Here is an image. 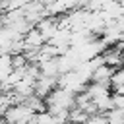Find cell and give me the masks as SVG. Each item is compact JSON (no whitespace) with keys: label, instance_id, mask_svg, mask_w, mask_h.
<instances>
[{"label":"cell","instance_id":"obj_1","mask_svg":"<svg viewBox=\"0 0 124 124\" xmlns=\"http://www.w3.org/2000/svg\"><path fill=\"white\" fill-rule=\"evenodd\" d=\"M74 108V95L64 91V89H54L46 99H45V110L48 114H56L62 110H72Z\"/></svg>","mask_w":124,"mask_h":124},{"label":"cell","instance_id":"obj_2","mask_svg":"<svg viewBox=\"0 0 124 124\" xmlns=\"http://www.w3.org/2000/svg\"><path fill=\"white\" fill-rule=\"evenodd\" d=\"M31 118H33V112H31L23 103L8 107V108L0 114V120H2L4 124H27Z\"/></svg>","mask_w":124,"mask_h":124},{"label":"cell","instance_id":"obj_3","mask_svg":"<svg viewBox=\"0 0 124 124\" xmlns=\"http://www.w3.org/2000/svg\"><path fill=\"white\" fill-rule=\"evenodd\" d=\"M54 89H56V79L54 78H43V76H39V79L33 85V95L45 101Z\"/></svg>","mask_w":124,"mask_h":124},{"label":"cell","instance_id":"obj_4","mask_svg":"<svg viewBox=\"0 0 124 124\" xmlns=\"http://www.w3.org/2000/svg\"><path fill=\"white\" fill-rule=\"evenodd\" d=\"M35 29L41 33V37L45 39V43L56 33V29H58V19L56 17H43L37 25H35Z\"/></svg>","mask_w":124,"mask_h":124},{"label":"cell","instance_id":"obj_5","mask_svg":"<svg viewBox=\"0 0 124 124\" xmlns=\"http://www.w3.org/2000/svg\"><path fill=\"white\" fill-rule=\"evenodd\" d=\"M112 74H114V68H110V66H107V64H101L99 68L93 70L89 83H108V79H110Z\"/></svg>","mask_w":124,"mask_h":124},{"label":"cell","instance_id":"obj_6","mask_svg":"<svg viewBox=\"0 0 124 124\" xmlns=\"http://www.w3.org/2000/svg\"><path fill=\"white\" fill-rule=\"evenodd\" d=\"M37 68H39V74L43 76V78H58L60 74H58V64H56V58H50V60H45V62H39L37 64Z\"/></svg>","mask_w":124,"mask_h":124},{"label":"cell","instance_id":"obj_7","mask_svg":"<svg viewBox=\"0 0 124 124\" xmlns=\"http://www.w3.org/2000/svg\"><path fill=\"white\" fill-rule=\"evenodd\" d=\"M21 103H23V105L33 112V114H37V112H43V110H45V101H43V99H39V97H35V95H29V97H27V99H23Z\"/></svg>","mask_w":124,"mask_h":124},{"label":"cell","instance_id":"obj_8","mask_svg":"<svg viewBox=\"0 0 124 124\" xmlns=\"http://www.w3.org/2000/svg\"><path fill=\"white\" fill-rule=\"evenodd\" d=\"M108 124H124V108H112L105 114Z\"/></svg>","mask_w":124,"mask_h":124},{"label":"cell","instance_id":"obj_9","mask_svg":"<svg viewBox=\"0 0 124 124\" xmlns=\"http://www.w3.org/2000/svg\"><path fill=\"white\" fill-rule=\"evenodd\" d=\"M33 122L35 124H54V120H52V116L46 112V110H43V112H37V114H33Z\"/></svg>","mask_w":124,"mask_h":124},{"label":"cell","instance_id":"obj_10","mask_svg":"<svg viewBox=\"0 0 124 124\" xmlns=\"http://www.w3.org/2000/svg\"><path fill=\"white\" fill-rule=\"evenodd\" d=\"M110 103H112V108H124V97L122 95L110 93Z\"/></svg>","mask_w":124,"mask_h":124},{"label":"cell","instance_id":"obj_11","mask_svg":"<svg viewBox=\"0 0 124 124\" xmlns=\"http://www.w3.org/2000/svg\"><path fill=\"white\" fill-rule=\"evenodd\" d=\"M85 124H108V122H107L105 114H93V116H89L85 120Z\"/></svg>","mask_w":124,"mask_h":124},{"label":"cell","instance_id":"obj_12","mask_svg":"<svg viewBox=\"0 0 124 124\" xmlns=\"http://www.w3.org/2000/svg\"><path fill=\"white\" fill-rule=\"evenodd\" d=\"M0 124H4V122H2V120H0Z\"/></svg>","mask_w":124,"mask_h":124}]
</instances>
